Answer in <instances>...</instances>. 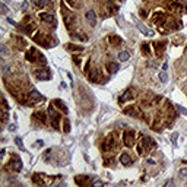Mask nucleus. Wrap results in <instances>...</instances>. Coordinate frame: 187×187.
Returning a JSON list of instances; mask_svg holds the SVG:
<instances>
[{
	"label": "nucleus",
	"instance_id": "nucleus-25",
	"mask_svg": "<svg viewBox=\"0 0 187 187\" xmlns=\"http://www.w3.org/2000/svg\"><path fill=\"white\" fill-rule=\"evenodd\" d=\"M45 117H47V115H45V112H44V111L34 112V118H37V120L42 121V123H45V121H47V118H45Z\"/></svg>",
	"mask_w": 187,
	"mask_h": 187
},
{
	"label": "nucleus",
	"instance_id": "nucleus-2",
	"mask_svg": "<svg viewBox=\"0 0 187 187\" xmlns=\"http://www.w3.org/2000/svg\"><path fill=\"white\" fill-rule=\"evenodd\" d=\"M136 97H138V91H136L135 88H129V89H126V91H124V94L121 95L120 102H126V101L133 100V98H136Z\"/></svg>",
	"mask_w": 187,
	"mask_h": 187
},
{
	"label": "nucleus",
	"instance_id": "nucleus-20",
	"mask_svg": "<svg viewBox=\"0 0 187 187\" xmlns=\"http://www.w3.org/2000/svg\"><path fill=\"white\" fill-rule=\"evenodd\" d=\"M108 42H110L111 45H114V47H117V45L123 44V39L118 37V35H114V34H111V35H108Z\"/></svg>",
	"mask_w": 187,
	"mask_h": 187
},
{
	"label": "nucleus",
	"instance_id": "nucleus-22",
	"mask_svg": "<svg viewBox=\"0 0 187 187\" xmlns=\"http://www.w3.org/2000/svg\"><path fill=\"white\" fill-rule=\"evenodd\" d=\"M66 48L70 53H82L83 51V47L82 45H76V44H66Z\"/></svg>",
	"mask_w": 187,
	"mask_h": 187
},
{
	"label": "nucleus",
	"instance_id": "nucleus-14",
	"mask_svg": "<svg viewBox=\"0 0 187 187\" xmlns=\"http://www.w3.org/2000/svg\"><path fill=\"white\" fill-rule=\"evenodd\" d=\"M39 19L45 24H54L56 22V16L53 13H39Z\"/></svg>",
	"mask_w": 187,
	"mask_h": 187
},
{
	"label": "nucleus",
	"instance_id": "nucleus-23",
	"mask_svg": "<svg viewBox=\"0 0 187 187\" xmlns=\"http://www.w3.org/2000/svg\"><path fill=\"white\" fill-rule=\"evenodd\" d=\"M138 29L142 32V34H145V35H148V37H152L153 35V31H150V29H148L145 25H142V24H139L138 25Z\"/></svg>",
	"mask_w": 187,
	"mask_h": 187
},
{
	"label": "nucleus",
	"instance_id": "nucleus-31",
	"mask_svg": "<svg viewBox=\"0 0 187 187\" xmlns=\"http://www.w3.org/2000/svg\"><path fill=\"white\" fill-rule=\"evenodd\" d=\"M142 53L145 54V56H149L150 54V48L148 44H142Z\"/></svg>",
	"mask_w": 187,
	"mask_h": 187
},
{
	"label": "nucleus",
	"instance_id": "nucleus-44",
	"mask_svg": "<svg viewBox=\"0 0 187 187\" xmlns=\"http://www.w3.org/2000/svg\"><path fill=\"white\" fill-rule=\"evenodd\" d=\"M7 22H9V24H12V25H16V24H15V21H13V19H10V18H7Z\"/></svg>",
	"mask_w": 187,
	"mask_h": 187
},
{
	"label": "nucleus",
	"instance_id": "nucleus-3",
	"mask_svg": "<svg viewBox=\"0 0 187 187\" xmlns=\"http://www.w3.org/2000/svg\"><path fill=\"white\" fill-rule=\"evenodd\" d=\"M48 114H50V117H51V124H53V127H54V129H59V126H60V114L54 111V107H50V108H48Z\"/></svg>",
	"mask_w": 187,
	"mask_h": 187
},
{
	"label": "nucleus",
	"instance_id": "nucleus-32",
	"mask_svg": "<svg viewBox=\"0 0 187 187\" xmlns=\"http://www.w3.org/2000/svg\"><path fill=\"white\" fill-rule=\"evenodd\" d=\"M15 143L18 145V148H19V149L25 150V146H24V143H22V140H21V138H16V139H15Z\"/></svg>",
	"mask_w": 187,
	"mask_h": 187
},
{
	"label": "nucleus",
	"instance_id": "nucleus-12",
	"mask_svg": "<svg viewBox=\"0 0 187 187\" xmlns=\"http://www.w3.org/2000/svg\"><path fill=\"white\" fill-rule=\"evenodd\" d=\"M10 168L13 170V171H21L22 170V162H21V159L18 158V156H13V159H10Z\"/></svg>",
	"mask_w": 187,
	"mask_h": 187
},
{
	"label": "nucleus",
	"instance_id": "nucleus-29",
	"mask_svg": "<svg viewBox=\"0 0 187 187\" xmlns=\"http://www.w3.org/2000/svg\"><path fill=\"white\" fill-rule=\"evenodd\" d=\"M118 59H120L121 62H127V60L130 59V54H129L127 51H121V53L118 54Z\"/></svg>",
	"mask_w": 187,
	"mask_h": 187
},
{
	"label": "nucleus",
	"instance_id": "nucleus-43",
	"mask_svg": "<svg viewBox=\"0 0 187 187\" xmlns=\"http://www.w3.org/2000/svg\"><path fill=\"white\" fill-rule=\"evenodd\" d=\"M146 164H148V165H153V164H155V161H153V159H146Z\"/></svg>",
	"mask_w": 187,
	"mask_h": 187
},
{
	"label": "nucleus",
	"instance_id": "nucleus-5",
	"mask_svg": "<svg viewBox=\"0 0 187 187\" xmlns=\"http://www.w3.org/2000/svg\"><path fill=\"white\" fill-rule=\"evenodd\" d=\"M32 181H34L35 184H39V186H42V184H47V183H50V181H51V178H48L45 174H34V176H32Z\"/></svg>",
	"mask_w": 187,
	"mask_h": 187
},
{
	"label": "nucleus",
	"instance_id": "nucleus-19",
	"mask_svg": "<svg viewBox=\"0 0 187 187\" xmlns=\"http://www.w3.org/2000/svg\"><path fill=\"white\" fill-rule=\"evenodd\" d=\"M120 162H121L123 165H130V164L133 162V159H132V156H130L127 152H123V153L120 155Z\"/></svg>",
	"mask_w": 187,
	"mask_h": 187
},
{
	"label": "nucleus",
	"instance_id": "nucleus-46",
	"mask_svg": "<svg viewBox=\"0 0 187 187\" xmlns=\"http://www.w3.org/2000/svg\"><path fill=\"white\" fill-rule=\"evenodd\" d=\"M140 15H142L143 18H146V10H140Z\"/></svg>",
	"mask_w": 187,
	"mask_h": 187
},
{
	"label": "nucleus",
	"instance_id": "nucleus-27",
	"mask_svg": "<svg viewBox=\"0 0 187 187\" xmlns=\"http://www.w3.org/2000/svg\"><path fill=\"white\" fill-rule=\"evenodd\" d=\"M171 10H174V12H178V10H181L183 7H181V4L178 3V1H173V3H170V6H168Z\"/></svg>",
	"mask_w": 187,
	"mask_h": 187
},
{
	"label": "nucleus",
	"instance_id": "nucleus-42",
	"mask_svg": "<svg viewBox=\"0 0 187 187\" xmlns=\"http://www.w3.org/2000/svg\"><path fill=\"white\" fill-rule=\"evenodd\" d=\"M1 10H3V13H7V7H6L4 3H1Z\"/></svg>",
	"mask_w": 187,
	"mask_h": 187
},
{
	"label": "nucleus",
	"instance_id": "nucleus-21",
	"mask_svg": "<svg viewBox=\"0 0 187 187\" xmlns=\"http://www.w3.org/2000/svg\"><path fill=\"white\" fill-rule=\"evenodd\" d=\"M37 50H35V48H29V50H28V51H27V54H25V59H27V60H28V62H35V60H37V59H35V57H37Z\"/></svg>",
	"mask_w": 187,
	"mask_h": 187
},
{
	"label": "nucleus",
	"instance_id": "nucleus-38",
	"mask_svg": "<svg viewBox=\"0 0 187 187\" xmlns=\"http://www.w3.org/2000/svg\"><path fill=\"white\" fill-rule=\"evenodd\" d=\"M176 108H177L180 112H183V114H186V112H187V110H184V108H183V107H180V105H176Z\"/></svg>",
	"mask_w": 187,
	"mask_h": 187
},
{
	"label": "nucleus",
	"instance_id": "nucleus-11",
	"mask_svg": "<svg viewBox=\"0 0 187 187\" xmlns=\"http://www.w3.org/2000/svg\"><path fill=\"white\" fill-rule=\"evenodd\" d=\"M140 138L143 139V140H142V145H143V148L146 149V152H148V150H152L153 148H155V142H153L150 138H148V136H142V135H140Z\"/></svg>",
	"mask_w": 187,
	"mask_h": 187
},
{
	"label": "nucleus",
	"instance_id": "nucleus-24",
	"mask_svg": "<svg viewBox=\"0 0 187 187\" xmlns=\"http://www.w3.org/2000/svg\"><path fill=\"white\" fill-rule=\"evenodd\" d=\"M15 41H16V47H18L19 50H22L24 47H27V41H25L22 37H16Z\"/></svg>",
	"mask_w": 187,
	"mask_h": 187
},
{
	"label": "nucleus",
	"instance_id": "nucleus-40",
	"mask_svg": "<svg viewBox=\"0 0 187 187\" xmlns=\"http://www.w3.org/2000/svg\"><path fill=\"white\" fill-rule=\"evenodd\" d=\"M73 62H75V63L77 64V66H80V59H79L77 56H75V57H73Z\"/></svg>",
	"mask_w": 187,
	"mask_h": 187
},
{
	"label": "nucleus",
	"instance_id": "nucleus-18",
	"mask_svg": "<svg viewBox=\"0 0 187 187\" xmlns=\"http://www.w3.org/2000/svg\"><path fill=\"white\" fill-rule=\"evenodd\" d=\"M153 47H155V53H156V56L159 57V56H162V53H164V50H165V42H164V41L155 42Z\"/></svg>",
	"mask_w": 187,
	"mask_h": 187
},
{
	"label": "nucleus",
	"instance_id": "nucleus-8",
	"mask_svg": "<svg viewBox=\"0 0 187 187\" xmlns=\"http://www.w3.org/2000/svg\"><path fill=\"white\" fill-rule=\"evenodd\" d=\"M88 77L91 82L94 83H101V75H100V70L98 69H92L89 73H88Z\"/></svg>",
	"mask_w": 187,
	"mask_h": 187
},
{
	"label": "nucleus",
	"instance_id": "nucleus-16",
	"mask_svg": "<svg viewBox=\"0 0 187 187\" xmlns=\"http://www.w3.org/2000/svg\"><path fill=\"white\" fill-rule=\"evenodd\" d=\"M86 21H88V24L89 25H95L97 24V13L94 12V10H88L86 12Z\"/></svg>",
	"mask_w": 187,
	"mask_h": 187
},
{
	"label": "nucleus",
	"instance_id": "nucleus-45",
	"mask_svg": "<svg viewBox=\"0 0 187 187\" xmlns=\"http://www.w3.org/2000/svg\"><path fill=\"white\" fill-rule=\"evenodd\" d=\"M170 184H173V180H168V181L164 183V186H170Z\"/></svg>",
	"mask_w": 187,
	"mask_h": 187
},
{
	"label": "nucleus",
	"instance_id": "nucleus-36",
	"mask_svg": "<svg viewBox=\"0 0 187 187\" xmlns=\"http://www.w3.org/2000/svg\"><path fill=\"white\" fill-rule=\"evenodd\" d=\"M64 132H66V133L70 132V123H69L67 118H64Z\"/></svg>",
	"mask_w": 187,
	"mask_h": 187
},
{
	"label": "nucleus",
	"instance_id": "nucleus-6",
	"mask_svg": "<svg viewBox=\"0 0 187 187\" xmlns=\"http://www.w3.org/2000/svg\"><path fill=\"white\" fill-rule=\"evenodd\" d=\"M114 138H115V135H114V133H110V135L107 136V139H105V142H104V145H102V149H104V150H110V149H112V148L115 146V140H114Z\"/></svg>",
	"mask_w": 187,
	"mask_h": 187
},
{
	"label": "nucleus",
	"instance_id": "nucleus-26",
	"mask_svg": "<svg viewBox=\"0 0 187 187\" xmlns=\"http://www.w3.org/2000/svg\"><path fill=\"white\" fill-rule=\"evenodd\" d=\"M118 69H120V67H118V64H117V63H112V62H111V63H108V64H107V70H108L110 73H115Z\"/></svg>",
	"mask_w": 187,
	"mask_h": 187
},
{
	"label": "nucleus",
	"instance_id": "nucleus-10",
	"mask_svg": "<svg viewBox=\"0 0 187 187\" xmlns=\"http://www.w3.org/2000/svg\"><path fill=\"white\" fill-rule=\"evenodd\" d=\"M35 77L39 80H47L51 77V75H50L48 69H38V70H35Z\"/></svg>",
	"mask_w": 187,
	"mask_h": 187
},
{
	"label": "nucleus",
	"instance_id": "nucleus-1",
	"mask_svg": "<svg viewBox=\"0 0 187 187\" xmlns=\"http://www.w3.org/2000/svg\"><path fill=\"white\" fill-rule=\"evenodd\" d=\"M123 140H124V145L132 148L135 145V132L133 130H126L123 133Z\"/></svg>",
	"mask_w": 187,
	"mask_h": 187
},
{
	"label": "nucleus",
	"instance_id": "nucleus-39",
	"mask_svg": "<svg viewBox=\"0 0 187 187\" xmlns=\"http://www.w3.org/2000/svg\"><path fill=\"white\" fill-rule=\"evenodd\" d=\"M104 183L102 181H100V180H97V181H92V186H102Z\"/></svg>",
	"mask_w": 187,
	"mask_h": 187
},
{
	"label": "nucleus",
	"instance_id": "nucleus-13",
	"mask_svg": "<svg viewBox=\"0 0 187 187\" xmlns=\"http://www.w3.org/2000/svg\"><path fill=\"white\" fill-rule=\"evenodd\" d=\"M51 104H53L57 110H60L63 114H67V112H69V108L64 105V102H63L62 100H53V102H51Z\"/></svg>",
	"mask_w": 187,
	"mask_h": 187
},
{
	"label": "nucleus",
	"instance_id": "nucleus-30",
	"mask_svg": "<svg viewBox=\"0 0 187 187\" xmlns=\"http://www.w3.org/2000/svg\"><path fill=\"white\" fill-rule=\"evenodd\" d=\"M159 80H161L162 83H167V82H168V75H167V72H165V70L159 73Z\"/></svg>",
	"mask_w": 187,
	"mask_h": 187
},
{
	"label": "nucleus",
	"instance_id": "nucleus-35",
	"mask_svg": "<svg viewBox=\"0 0 187 187\" xmlns=\"http://www.w3.org/2000/svg\"><path fill=\"white\" fill-rule=\"evenodd\" d=\"M178 174H180L181 178H187V168H181V170L178 171Z\"/></svg>",
	"mask_w": 187,
	"mask_h": 187
},
{
	"label": "nucleus",
	"instance_id": "nucleus-15",
	"mask_svg": "<svg viewBox=\"0 0 187 187\" xmlns=\"http://www.w3.org/2000/svg\"><path fill=\"white\" fill-rule=\"evenodd\" d=\"M89 181H91V177H89V176H82V177L77 176V177L75 178V183L77 184V186H86Z\"/></svg>",
	"mask_w": 187,
	"mask_h": 187
},
{
	"label": "nucleus",
	"instance_id": "nucleus-47",
	"mask_svg": "<svg viewBox=\"0 0 187 187\" xmlns=\"http://www.w3.org/2000/svg\"><path fill=\"white\" fill-rule=\"evenodd\" d=\"M67 3L72 4V6H75V0H67Z\"/></svg>",
	"mask_w": 187,
	"mask_h": 187
},
{
	"label": "nucleus",
	"instance_id": "nucleus-34",
	"mask_svg": "<svg viewBox=\"0 0 187 187\" xmlns=\"http://www.w3.org/2000/svg\"><path fill=\"white\" fill-rule=\"evenodd\" d=\"M138 153H139V155H145V153H146V149L143 148V145H142V143H140V145H138Z\"/></svg>",
	"mask_w": 187,
	"mask_h": 187
},
{
	"label": "nucleus",
	"instance_id": "nucleus-4",
	"mask_svg": "<svg viewBox=\"0 0 187 187\" xmlns=\"http://www.w3.org/2000/svg\"><path fill=\"white\" fill-rule=\"evenodd\" d=\"M34 41L39 44V45H42V47H45V48H48L50 45H51V39L47 37V35H44V34H38L34 37Z\"/></svg>",
	"mask_w": 187,
	"mask_h": 187
},
{
	"label": "nucleus",
	"instance_id": "nucleus-37",
	"mask_svg": "<svg viewBox=\"0 0 187 187\" xmlns=\"http://www.w3.org/2000/svg\"><path fill=\"white\" fill-rule=\"evenodd\" d=\"M177 138H178V133L176 132V133H173V136H171V140L176 143V140H177Z\"/></svg>",
	"mask_w": 187,
	"mask_h": 187
},
{
	"label": "nucleus",
	"instance_id": "nucleus-28",
	"mask_svg": "<svg viewBox=\"0 0 187 187\" xmlns=\"http://www.w3.org/2000/svg\"><path fill=\"white\" fill-rule=\"evenodd\" d=\"M32 3L37 7H44V6H47L50 3V0H32Z\"/></svg>",
	"mask_w": 187,
	"mask_h": 187
},
{
	"label": "nucleus",
	"instance_id": "nucleus-9",
	"mask_svg": "<svg viewBox=\"0 0 187 187\" xmlns=\"http://www.w3.org/2000/svg\"><path fill=\"white\" fill-rule=\"evenodd\" d=\"M165 19H167V15L164 12H155L152 15V22L153 24H164Z\"/></svg>",
	"mask_w": 187,
	"mask_h": 187
},
{
	"label": "nucleus",
	"instance_id": "nucleus-33",
	"mask_svg": "<svg viewBox=\"0 0 187 187\" xmlns=\"http://www.w3.org/2000/svg\"><path fill=\"white\" fill-rule=\"evenodd\" d=\"M75 38L80 39V41H83V42H85V41H88V37H86L85 34H80V32H79V34H75Z\"/></svg>",
	"mask_w": 187,
	"mask_h": 187
},
{
	"label": "nucleus",
	"instance_id": "nucleus-17",
	"mask_svg": "<svg viewBox=\"0 0 187 187\" xmlns=\"http://www.w3.org/2000/svg\"><path fill=\"white\" fill-rule=\"evenodd\" d=\"M41 100H42V97H41V94L38 92L37 89L29 92V102H39Z\"/></svg>",
	"mask_w": 187,
	"mask_h": 187
},
{
	"label": "nucleus",
	"instance_id": "nucleus-41",
	"mask_svg": "<svg viewBox=\"0 0 187 187\" xmlns=\"http://www.w3.org/2000/svg\"><path fill=\"white\" fill-rule=\"evenodd\" d=\"M10 69H12V66H4V70H3V72H4V75H6V73H9V72H10Z\"/></svg>",
	"mask_w": 187,
	"mask_h": 187
},
{
	"label": "nucleus",
	"instance_id": "nucleus-48",
	"mask_svg": "<svg viewBox=\"0 0 187 187\" xmlns=\"http://www.w3.org/2000/svg\"><path fill=\"white\" fill-rule=\"evenodd\" d=\"M27 7H28V4H27V3H24V4H22V9H24V10H27Z\"/></svg>",
	"mask_w": 187,
	"mask_h": 187
},
{
	"label": "nucleus",
	"instance_id": "nucleus-7",
	"mask_svg": "<svg viewBox=\"0 0 187 187\" xmlns=\"http://www.w3.org/2000/svg\"><path fill=\"white\" fill-rule=\"evenodd\" d=\"M124 114H127V115H130V117H135V118H140V112L139 110L135 107V105H129V107H126L124 110H123Z\"/></svg>",
	"mask_w": 187,
	"mask_h": 187
}]
</instances>
